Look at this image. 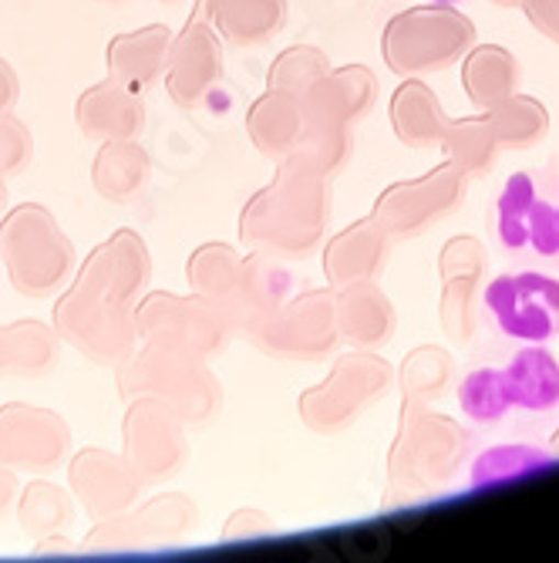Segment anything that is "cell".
<instances>
[{"instance_id": "cell-38", "label": "cell", "mask_w": 559, "mask_h": 563, "mask_svg": "<svg viewBox=\"0 0 559 563\" xmlns=\"http://www.w3.org/2000/svg\"><path fill=\"white\" fill-rule=\"evenodd\" d=\"M459 405L476 426H499L510 416V388L502 368H476L459 382Z\"/></svg>"}, {"instance_id": "cell-10", "label": "cell", "mask_w": 559, "mask_h": 563, "mask_svg": "<svg viewBox=\"0 0 559 563\" xmlns=\"http://www.w3.org/2000/svg\"><path fill=\"white\" fill-rule=\"evenodd\" d=\"M243 334L277 362H324L340 344L334 318V287L290 294L277 311L260 318Z\"/></svg>"}, {"instance_id": "cell-9", "label": "cell", "mask_w": 559, "mask_h": 563, "mask_svg": "<svg viewBox=\"0 0 559 563\" xmlns=\"http://www.w3.org/2000/svg\"><path fill=\"white\" fill-rule=\"evenodd\" d=\"M135 331L138 344H169L213 362L236 334V324L213 297H202L195 290L189 297L156 290L138 300Z\"/></svg>"}, {"instance_id": "cell-6", "label": "cell", "mask_w": 559, "mask_h": 563, "mask_svg": "<svg viewBox=\"0 0 559 563\" xmlns=\"http://www.w3.org/2000/svg\"><path fill=\"white\" fill-rule=\"evenodd\" d=\"M476 44V24L455 4H418L388 21L381 34L384 65L398 78L438 75L459 65Z\"/></svg>"}, {"instance_id": "cell-20", "label": "cell", "mask_w": 559, "mask_h": 563, "mask_svg": "<svg viewBox=\"0 0 559 563\" xmlns=\"http://www.w3.org/2000/svg\"><path fill=\"white\" fill-rule=\"evenodd\" d=\"M145 101L142 91L122 85L119 78L94 81L75 101V125L91 142H119L138 139L145 132Z\"/></svg>"}, {"instance_id": "cell-34", "label": "cell", "mask_w": 559, "mask_h": 563, "mask_svg": "<svg viewBox=\"0 0 559 563\" xmlns=\"http://www.w3.org/2000/svg\"><path fill=\"white\" fill-rule=\"evenodd\" d=\"M441 148L469 179L489 176L499 159V139L489 125V115H469L459 122H448Z\"/></svg>"}, {"instance_id": "cell-12", "label": "cell", "mask_w": 559, "mask_h": 563, "mask_svg": "<svg viewBox=\"0 0 559 563\" xmlns=\"http://www.w3.org/2000/svg\"><path fill=\"white\" fill-rule=\"evenodd\" d=\"M122 455L138 473L142 486H163L176 479L189 463L186 422L159 398L125 401Z\"/></svg>"}, {"instance_id": "cell-50", "label": "cell", "mask_w": 559, "mask_h": 563, "mask_svg": "<svg viewBox=\"0 0 559 563\" xmlns=\"http://www.w3.org/2000/svg\"><path fill=\"white\" fill-rule=\"evenodd\" d=\"M438 4H462V0H438Z\"/></svg>"}, {"instance_id": "cell-2", "label": "cell", "mask_w": 559, "mask_h": 563, "mask_svg": "<svg viewBox=\"0 0 559 563\" xmlns=\"http://www.w3.org/2000/svg\"><path fill=\"white\" fill-rule=\"evenodd\" d=\"M331 217V183L277 163V176L246 199L239 240L277 261H308L324 246Z\"/></svg>"}, {"instance_id": "cell-21", "label": "cell", "mask_w": 559, "mask_h": 563, "mask_svg": "<svg viewBox=\"0 0 559 563\" xmlns=\"http://www.w3.org/2000/svg\"><path fill=\"white\" fill-rule=\"evenodd\" d=\"M391 253V236L374 217H361L324 243V277L327 284L347 287L358 280H374Z\"/></svg>"}, {"instance_id": "cell-13", "label": "cell", "mask_w": 559, "mask_h": 563, "mask_svg": "<svg viewBox=\"0 0 559 563\" xmlns=\"http://www.w3.org/2000/svg\"><path fill=\"white\" fill-rule=\"evenodd\" d=\"M482 307L510 341L546 344L559 334V280L543 271L499 274L485 287Z\"/></svg>"}, {"instance_id": "cell-25", "label": "cell", "mask_w": 559, "mask_h": 563, "mask_svg": "<svg viewBox=\"0 0 559 563\" xmlns=\"http://www.w3.org/2000/svg\"><path fill=\"white\" fill-rule=\"evenodd\" d=\"M172 51V31L166 24H145L138 31L115 34L105 47V68L122 85L145 91L166 78Z\"/></svg>"}, {"instance_id": "cell-49", "label": "cell", "mask_w": 559, "mask_h": 563, "mask_svg": "<svg viewBox=\"0 0 559 563\" xmlns=\"http://www.w3.org/2000/svg\"><path fill=\"white\" fill-rule=\"evenodd\" d=\"M98 4H125V0H98Z\"/></svg>"}, {"instance_id": "cell-27", "label": "cell", "mask_w": 559, "mask_h": 563, "mask_svg": "<svg viewBox=\"0 0 559 563\" xmlns=\"http://www.w3.org/2000/svg\"><path fill=\"white\" fill-rule=\"evenodd\" d=\"M391 129L401 145L409 148H441L448 132V115L438 95L422 78H404L391 95Z\"/></svg>"}, {"instance_id": "cell-8", "label": "cell", "mask_w": 559, "mask_h": 563, "mask_svg": "<svg viewBox=\"0 0 559 563\" xmlns=\"http://www.w3.org/2000/svg\"><path fill=\"white\" fill-rule=\"evenodd\" d=\"M394 388V368L378 351H350L340 354L331 375L297 398V412L311 432L340 435L358 422L371 405L384 401Z\"/></svg>"}, {"instance_id": "cell-39", "label": "cell", "mask_w": 559, "mask_h": 563, "mask_svg": "<svg viewBox=\"0 0 559 563\" xmlns=\"http://www.w3.org/2000/svg\"><path fill=\"white\" fill-rule=\"evenodd\" d=\"M552 459H556L552 452L526 445V442L495 445V449L482 452L472 463V486L479 489V486H495V483H505V479H519L526 473L546 470Z\"/></svg>"}, {"instance_id": "cell-41", "label": "cell", "mask_w": 559, "mask_h": 563, "mask_svg": "<svg viewBox=\"0 0 559 563\" xmlns=\"http://www.w3.org/2000/svg\"><path fill=\"white\" fill-rule=\"evenodd\" d=\"M31 156H34L31 129L14 112H0V173L18 176L21 169H27Z\"/></svg>"}, {"instance_id": "cell-46", "label": "cell", "mask_w": 559, "mask_h": 563, "mask_svg": "<svg viewBox=\"0 0 559 563\" xmlns=\"http://www.w3.org/2000/svg\"><path fill=\"white\" fill-rule=\"evenodd\" d=\"M495 8H505V11H513V8H523V0H492Z\"/></svg>"}, {"instance_id": "cell-45", "label": "cell", "mask_w": 559, "mask_h": 563, "mask_svg": "<svg viewBox=\"0 0 559 563\" xmlns=\"http://www.w3.org/2000/svg\"><path fill=\"white\" fill-rule=\"evenodd\" d=\"M18 499V473L0 470V514Z\"/></svg>"}, {"instance_id": "cell-33", "label": "cell", "mask_w": 559, "mask_h": 563, "mask_svg": "<svg viewBox=\"0 0 559 563\" xmlns=\"http://www.w3.org/2000/svg\"><path fill=\"white\" fill-rule=\"evenodd\" d=\"M489 125L499 139V148H533L549 135V109L539 98L513 91L510 98H502L495 109L485 112Z\"/></svg>"}, {"instance_id": "cell-43", "label": "cell", "mask_w": 559, "mask_h": 563, "mask_svg": "<svg viewBox=\"0 0 559 563\" xmlns=\"http://www.w3.org/2000/svg\"><path fill=\"white\" fill-rule=\"evenodd\" d=\"M529 24L559 47V0H523Z\"/></svg>"}, {"instance_id": "cell-28", "label": "cell", "mask_w": 559, "mask_h": 563, "mask_svg": "<svg viewBox=\"0 0 559 563\" xmlns=\"http://www.w3.org/2000/svg\"><path fill=\"white\" fill-rule=\"evenodd\" d=\"M62 334L55 324L14 321L0 324V378H41L58 368Z\"/></svg>"}, {"instance_id": "cell-40", "label": "cell", "mask_w": 559, "mask_h": 563, "mask_svg": "<svg viewBox=\"0 0 559 563\" xmlns=\"http://www.w3.org/2000/svg\"><path fill=\"white\" fill-rule=\"evenodd\" d=\"M331 71V58L314 44H293L273 58L270 75H267V88H280L290 95H303L317 78H324Z\"/></svg>"}, {"instance_id": "cell-51", "label": "cell", "mask_w": 559, "mask_h": 563, "mask_svg": "<svg viewBox=\"0 0 559 563\" xmlns=\"http://www.w3.org/2000/svg\"><path fill=\"white\" fill-rule=\"evenodd\" d=\"M159 4H182V0H159Z\"/></svg>"}, {"instance_id": "cell-29", "label": "cell", "mask_w": 559, "mask_h": 563, "mask_svg": "<svg viewBox=\"0 0 559 563\" xmlns=\"http://www.w3.org/2000/svg\"><path fill=\"white\" fill-rule=\"evenodd\" d=\"M148 176H152V159L138 145V139L101 142L98 156L91 163V186L101 199L112 202V207L132 202L145 189Z\"/></svg>"}, {"instance_id": "cell-5", "label": "cell", "mask_w": 559, "mask_h": 563, "mask_svg": "<svg viewBox=\"0 0 559 563\" xmlns=\"http://www.w3.org/2000/svg\"><path fill=\"white\" fill-rule=\"evenodd\" d=\"M0 264L18 294L44 300L68 287L78 257L55 213L41 202H21L0 220Z\"/></svg>"}, {"instance_id": "cell-7", "label": "cell", "mask_w": 559, "mask_h": 563, "mask_svg": "<svg viewBox=\"0 0 559 563\" xmlns=\"http://www.w3.org/2000/svg\"><path fill=\"white\" fill-rule=\"evenodd\" d=\"M495 240L519 261L559 267V176L523 169L505 179L495 202Z\"/></svg>"}, {"instance_id": "cell-19", "label": "cell", "mask_w": 559, "mask_h": 563, "mask_svg": "<svg viewBox=\"0 0 559 563\" xmlns=\"http://www.w3.org/2000/svg\"><path fill=\"white\" fill-rule=\"evenodd\" d=\"M308 125L324 129H354L378 101V78L365 65H344L331 68L317 78L308 91L300 95Z\"/></svg>"}, {"instance_id": "cell-30", "label": "cell", "mask_w": 559, "mask_h": 563, "mask_svg": "<svg viewBox=\"0 0 559 563\" xmlns=\"http://www.w3.org/2000/svg\"><path fill=\"white\" fill-rule=\"evenodd\" d=\"M510 401L519 412L546 416L559 408V365L543 344L523 347L510 365L502 368Z\"/></svg>"}, {"instance_id": "cell-36", "label": "cell", "mask_w": 559, "mask_h": 563, "mask_svg": "<svg viewBox=\"0 0 559 563\" xmlns=\"http://www.w3.org/2000/svg\"><path fill=\"white\" fill-rule=\"evenodd\" d=\"M394 378L401 385V398L435 401L448 395L455 382V357L451 351L438 344H418L415 351H409V357H404V365Z\"/></svg>"}, {"instance_id": "cell-32", "label": "cell", "mask_w": 559, "mask_h": 563, "mask_svg": "<svg viewBox=\"0 0 559 563\" xmlns=\"http://www.w3.org/2000/svg\"><path fill=\"white\" fill-rule=\"evenodd\" d=\"M354 156V135L350 129H324V125H303L297 145L287 152L283 166L308 173L314 179L334 183Z\"/></svg>"}, {"instance_id": "cell-26", "label": "cell", "mask_w": 559, "mask_h": 563, "mask_svg": "<svg viewBox=\"0 0 559 563\" xmlns=\"http://www.w3.org/2000/svg\"><path fill=\"white\" fill-rule=\"evenodd\" d=\"M303 125H308V115H303V101L300 95L280 91V88H267L246 112V135L257 145L260 156L283 163L287 152L297 145Z\"/></svg>"}, {"instance_id": "cell-48", "label": "cell", "mask_w": 559, "mask_h": 563, "mask_svg": "<svg viewBox=\"0 0 559 563\" xmlns=\"http://www.w3.org/2000/svg\"><path fill=\"white\" fill-rule=\"evenodd\" d=\"M549 445H552V455H559V426H556V432H552Z\"/></svg>"}, {"instance_id": "cell-16", "label": "cell", "mask_w": 559, "mask_h": 563, "mask_svg": "<svg viewBox=\"0 0 559 563\" xmlns=\"http://www.w3.org/2000/svg\"><path fill=\"white\" fill-rule=\"evenodd\" d=\"M489 271V253L479 236H451L438 253L441 300L438 318L455 344H469L482 324V280Z\"/></svg>"}, {"instance_id": "cell-11", "label": "cell", "mask_w": 559, "mask_h": 563, "mask_svg": "<svg viewBox=\"0 0 559 563\" xmlns=\"http://www.w3.org/2000/svg\"><path fill=\"white\" fill-rule=\"evenodd\" d=\"M469 192V176L445 159L441 166L428 169L418 179H404L388 186L378 199L371 217L381 223V230L394 240H415L428 233L432 227L445 223L451 213L462 210Z\"/></svg>"}, {"instance_id": "cell-1", "label": "cell", "mask_w": 559, "mask_h": 563, "mask_svg": "<svg viewBox=\"0 0 559 563\" xmlns=\"http://www.w3.org/2000/svg\"><path fill=\"white\" fill-rule=\"evenodd\" d=\"M152 277L148 246L135 230L98 243L55 300V331L101 368H119L138 347L135 311Z\"/></svg>"}, {"instance_id": "cell-42", "label": "cell", "mask_w": 559, "mask_h": 563, "mask_svg": "<svg viewBox=\"0 0 559 563\" xmlns=\"http://www.w3.org/2000/svg\"><path fill=\"white\" fill-rule=\"evenodd\" d=\"M273 533V517L264 509H236L223 527V543H243V540H260Z\"/></svg>"}, {"instance_id": "cell-15", "label": "cell", "mask_w": 559, "mask_h": 563, "mask_svg": "<svg viewBox=\"0 0 559 563\" xmlns=\"http://www.w3.org/2000/svg\"><path fill=\"white\" fill-rule=\"evenodd\" d=\"M71 455L68 422L27 401L0 405V470L11 473H55Z\"/></svg>"}, {"instance_id": "cell-35", "label": "cell", "mask_w": 559, "mask_h": 563, "mask_svg": "<svg viewBox=\"0 0 559 563\" xmlns=\"http://www.w3.org/2000/svg\"><path fill=\"white\" fill-rule=\"evenodd\" d=\"M18 523L31 540L65 533L75 523V503L68 489L44 483V479L31 483L18 499Z\"/></svg>"}, {"instance_id": "cell-37", "label": "cell", "mask_w": 559, "mask_h": 563, "mask_svg": "<svg viewBox=\"0 0 559 563\" xmlns=\"http://www.w3.org/2000/svg\"><path fill=\"white\" fill-rule=\"evenodd\" d=\"M239 264H243V253L230 243H202L189 253L186 261V280L195 294L202 297H213V300H226L233 284H236V274H239Z\"/></svg>"}, {"instance_id": "cell-4", "label": "cell", "mask_w": 559, "mask_h": 563, "mask_svg": "<svg viewBox=\"0 0 559 563\" xmlns=\"http://www.w3.org/2000/svg\"><path fill=\"white\" fill-rule=\"evenodd\" d=\"M122 401L159 398L186 426H206L223 408V385L210 362L169 344H138L115 368Z\"/></svg>"}, {"instance_id": "cell-44", "label": "cell", "mask_w": 559, "mask_h": 563, "mask_svg": "<svg viewBox=\"0 0 559 563\" xmlns=\"http://www.w3.org/2000/svg\"><path fill=\"white\" fill-rule=\"evenodd\" d=\"M18 98H21V81L14 75V68L0 58V112H11L18 106Z\"/></svg>"}, {"instance_id": "cell-23", "label": "cell", "mask_w": 559, "mask_h": 563, "mask_svg": "<svg viewBox=\"0 0 559 563\" xmlns=\"http://www.w3.org/2000/svg\"><path fill=\"white\" fill-rule=\"evenodd\" d=\"M334 318L337 334L350 347L378 351L384 347L398 331V314L388 294L374 280H358L334 290Z\"/></svg>"}, {"instance_id": "cell-3", "label": "cell", "mask_w": 559, "mask_h": 563, "mask_svg": "<svg viewBox=\"0 0 559 563\" xmlns=\"http://www.w3.org/2000/svg\"><path fill=\"white\" fill-rule=\"evenodd\" d=\"M469 442V432L455 419L435 412L432 401L401 398L398 432L388 452L384 506L415 503L448 483L459 473Z\"/></svg>"}, {"instance_id": "cell-17", "label": "cell", "mask_w": 559, "mask_h": 563, "mask_svg": "<svg viewBox=\"0 0 559 563\" xmlns=\"http://www.w3.org/2000/svg\"><path fill=\"white\" fill-rule=\"evenodd\" d=\"M68 483L91 523L128 514L142 493V479L128 466V459L122 452H109L98 445L71 455Z\"/></svg>"}, {"instance_id": "cell-14", "label": "cell", "mask_w": 559, "mask_h": 563, "mask_svg": "<svg viewBox=\"0 0 559 563\" xmlns=\"http://www.w3.org/2000/svg\"><path fill=\"white\" fill-rule=\"evenodd\" d=\"M199 527V509L186 493H166L132 506L128 514L98 520L78 550L85 553H122V550H156L186 540Z\"/></svg>"}, {"instance_id": "cell-22", "label": "cell", "mask_w": 559, "mask_h": 563, "mask_svg": "<svg viewBox=\"0 0 559 563\" xmlns=\"http://www.w3.org/2000/svg\"><path fill=\"white\" fill-rule=\"evenodd\" d=\"M290 294H293V274L277 257H267V253L253 250L243 257L236 284H233L230 297L223 300V307L233 318L236 331H246L260 318H267L270 311H277Z\"/></svg>"}, {"instance_id": "cell-47", "label": "cell", "mask_w": 559, "mask_h": 563, "mask_svg": "<svg viewBox=\"0 0 559 563\" xmlns=\"http://www.w3.org/2000/svg\"><path fill=\"white\" fill-rule=\"evenodd\" d=\"M4 202H8V176L0 173V207H4Z\"/></svg>"}, {"instance_id": "cell-24", "label": "cell", "mask_w": 559, "mask_h": 563, "mask_svg": "<svg viewBox=\"0 0 559 563\" xmlns=\"http://www.w3.org/2000/svg\"><path fill=\"white\" fill-rule=\"evenodd\" d=\"M192 14L230 47H260L287 27V0H195Z\"/></svg>"}, {"instance_id": "cell-31", "label": "cell", "mask_w": 559, "mask_h": 563, "mask_svg": "<svg viewBox=\"0 0 559 563\" xmlns=\"http://www.w3.org/2000/svg\"><path fill=\"white\" fill-rule=\"evenodd\" d=\"M519 58L502 44H472L462 58V85L479 112L495 109L502 98L519 91Z\"/></svg>"}, {"instance_id": "cell-18", "label": "cell", "mask_w": 559, "mask_h": 563, "mask_svg": "<svg viewBox=\"0 0 559 563\" xmlns=\"http://www.w3.org/2000/svg\"><path fill=\"white\" fill-rule=\"evenodd\" d=\"M223 78V37L195 14L172 34L166 91L179 109H199Z\"/></svg>"}]
</instances>
